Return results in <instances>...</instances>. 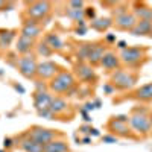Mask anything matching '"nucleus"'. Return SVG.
Wrapping results in <instances>:
<instances>
[{"label":"nucleus","instance_id":"obj_44","mask_svg":"<svg viewBox=\"0 0 152 152\" xmlns=\"http://www.w3.org/2000/svg\"><path fill=\"white\" fill-rule=\"evenodd\" d=\"M82 143H85V145H88V143H91V138H90V137H85L84 140H82Z\"/></svg>","mask_w":152,"mask_h":152},{"label":"nucleus","instance_id":"obj_46","mask_svg":"<svg viewBox=\"0 0 152 152\" xmlns=\"http://www.w3.org/2000/svg\"><path fill=\"white\" fill-rule=\"evenodd\" d=\"M149 37H151V38H152V32H151V35H149Z\"/></svg>","mask_w":152,"mask_h":152},{"label":"nucleus","instance_id":"obj_43","mask_svg":"<svg viewBox=\"0 0 152 152\" xmlns=\"http://www.w3.org/2000/svg\"><path fill=\"white\" fill-rule=\"evenodd\" d=\"M119 47L123 50V49H126V43L125 41H119Z\"/></svg>","mask_w":152,"mask_h":152},{"label":"nucleus","instance_id":"obj_36","mask_svg":"<svg viewBox=\"0 0 152 152\" xmlns=\"http://www.w3.org/2000/svg\"><path fill=\"white\" fill-rule=\"evenodd\" d=\"M75 32L78 34V35H85V32H87V26H84V28H78V26H76Z\"/></svg>","mask_w":152,"mask_h":152},{"label":"nucleus","instance_id":"obj_34","mask_svg":"<svg viewBox=\"0 0 152 152\" xmlns=\"http://www.w3.org/2000/svg\"><path fill=\"white\" fill-rule=\"evenodd\" d=\"M102 140H104V143H117V137H114V135H104Z\"/></svg>","mask_w":152,"mask_h":152},{"label":"nucleus","instance_id":"obj_14","mask_svg":"<svg viewBox=\"0 0 152 152\" xmlns=\"http://www.w3.org/2000/svg\"><path fill=\"white\" fill-rule=\"evenodd\" d=\"M107 52L108 50H107V46L104 43H94V47H93L91 53H90V58H88L87 62L91 67L93 66H100V61H102V58Z\"/></svg>","mask_w":152,"mask_h":152},{"label":"nucleus","instance_id":"obj_30","mask_svg":"<svg viewBox=\"0 0 152 152\" xmlns=\"http://www.w3.org/2000/svg\"><path fill=\"white\" fill-rule=\"evenodd\" d=\"M84 14H85V17L88 18V20H94L96 18V9L93 8V6H90V8H84Z\"/></svg>","mask_w":152,"mask_h":152},{"label":"nucleus","instance_id":"obj_12","mask_svg":"<svg viewBox=\"0 0 152 152\" xmlns=\"http://www.w3.org/2000/svg\"><path fill=\"white\" fill-rule=\"evenodd\" d=\"M107 128H108V131L116 134L117 137H131V128L128 126V123H123V122L114 119V117L110 119Z\"/></svg>","mask_w":152,"mask_h":152},{"label":"nucleus","instance_id":"obj_47","mask_svg":"<svg viewBox=\"0 0 152 152\" xmlns=\"http://www.w3.org/2000/svg\"><path fill=\"white\" fill-rule=\"evenodd\" d=\"M0 152H5V151H0Z\"/></svg>","mask_w":152,"mask_h":152},{"label":"nucleus","instance_id":"obj_31","mask_svg":"<svg viewBox=\"0 0 152 152\" xmlns=\"http://www.w3.org/2000/svg\"><path fill=\"white\" fill-rule=\"evenodd\" d=\"M38 113V116L40 117H44V119H49V120H52L53 119V114L50 110H41V111H37Z\"/></svg>","mask_w":152,"mask_h":152},{"label":"nucleus","instance_id":"obj_45","mask_svg":"<svg viewBox=\"0 0 152 152\" xmlns=\"http://www.w3.org/2000/svg\"><path fill=\"white\" fill-rule=\"evenodd\" d=\"M149 122H151V128H152V111L149 113Z\"/></svg>","mask_w":152,"mask_h":152},{"label":"nucleus","instance_id":"obj_42","mask_svg":"<svg viewBox=\"0 0 152 152\" xmlns=\"http://www.w3.org/2000/svg\"><path fill=\"white\" fill-rule=\"evenodd\" d=\"M90 134H93V135H96V137H97V135H100L99 129H96V128H91V132H90Z\"/></svg>","mask_w":152,"mask_h":152},{"label":"nucleus","instance_id":"obj_20","mask_svg":"<svg viewBox=\"0 0 152 152\" xmlns=\"http://www.w3.org/2000/svg\"><path fill=\"white\" fill-rule=\"evenodd\" d=\"M43 152H70V146H69V143L66 140L56 138V140L44 145V151Z\"/></svg>","mask_w":152,"mask_h":152},{"label":"nucleus","instance_id":"obj_40","mask_svg":"<svg viewBox=\"0 0 152 152\" xmlns=\"http://www.w3.org/2000/svg\"><path fill=\"white\" fill-rule=\"evenodd\" d=\"M107 41H110V43L116 41V37H114V35H107Z\"/></svg>","mask_w":152,"mask_h":152},{"label":"nucleus","instance_id":"obj_16","mask_svg":"<svg viewBox=\"0 0 152 152\" xmlns=\"http://www.w3.org/2000/svg\"><path fill=\"white\" fill-rule=\"evenodd\" d=\"M34 46H35V40L28 38V37H23V35H18V40H17V44H15V52L20 53L21 56L28 55L34 49Z\"/></svg>","mask_w":152,"mask_h":152},{"label":"nucleus","instance_id":"obj_5","mask_svg":"<svg viewBox=\"0 0 152 152\" xmlns=\"http://www.w3.org/2000/svg\"><path fill=\"white\" fill-rule=\"evenodd\" d=\"M17 69L23 78L34 79L37 76V69H38L37 56L32 53H28V55H23V56L17 58Z\"/></svg>","mask_w":152,"mask_h":152},{"label":"nucleus","instance_id":"obj_32","mask_svg":"<svg viewBox=\"0 0 152 152\" xmlns=\"http://www.w3.org/2000/svg\"><path fill=\"white\" fill-rule=\"evenodd\" d=\"M69 8H73V9H84V2H78V0H73V2H69L67 3Z\"/></svg>","mask_w":152,"mask_h":152},{"label":"nucleus","instance_id":"obj_19","mask_svg":"<svg viewBox=\"0 0 152 152\" xmlns=\"http://www.w3.org/2000/svg\"><path fill=\"white\" fill-rule=\"evenodd\" d=\"M151 32H152V21H146V20H138L131 31L134 37H145V35L149 37Z\"/></svg>","mask_w":152,"mask_h":152},{"label":"nucleus","instance_id":"obj_21","mask_svg":"<svg viewBox=\"0 0 152 152\" xmlns=\"http://www.w3.org/2000/svg\"><path fill=\"white\" fill-rule=\"evenodd\" d=\"M134 97L137 100H140V102H151L152 100V82L138 87L134 93Z\"/></svg>","mask_w":152,"mask_h":152},{"label":"nucleus","instance_id":"obj_8","mask_svg":"<svg viewBox=\"0 0 152 152\" xmlns=\"http://www.w3.org/2000/svg\"><path fill=\"white\" fill-rule=\"evenodd\" d=\"M59 72V66L53 61H41L38 62V69H37V76L40 78L41 81H46V79H53L55 76L58 75Z\"/></svg>","mask_w":152,"mask_h":152},{"label":"nucleus","instance_id":"obj_17","mask_svg":"<svg viewBox=\"0 0 152 152\" xmlns=\"http://www.w3.org/2000/svg\"><path fill=\"white\" fill-rule=\"evenodd\" d=\"M132 14L137 20H146L152 21V8H149L146 3H134Z\"/></svg>","mask_w":152,"mask_h":152},{"label":"nucleus","instance_id":"obj_23","mask_svg":"<svg viewBox=\"0 0 152 152\" xmlns=\"http://www.w3.org/2000/svg\"><path fill=\"white\" fill-rule=\"evenodd\" d=\"M113 26V18L111 17H102V18H94L90 21V28L97 32H105Z\"/></svg>","mask_w":152,"mask_h":152},{"label":"nucleus","instance_id":"obj_10","mask_svg":"<svg viewBox=\"0 0 152 152\" xmlns=\"http://www.w3.org/2000/svg\"><path fill=\"white\" fill-rule=\"evenodd\" d=\"M75 75L79 78L82 82H94L97 76L94 73V69L88 64V62H78L75 66Z\"/></svg>","mask_w":152,"mask_h":152},{"label":"nucleus","instance_id":"obj_27","mask_svg":"<svg viewBox=\"0 0 152 152\" xmlns=\"http://www.w3.org/2000/svg\"><path fill=\"white\" fill-rule=\"evenodd\" d=\"M66 15L70 18V20H73V21H81V20H84V17H85V14H84V9H73V8H69L67 6V9H66Z\"/></svg>","mask_w":152,"mask_h":152},{"label":"nucleus","instance_id":"obj_24","mask_svg":"<svg viewBox=\"0 0 152 152\" xmlns=\"http://www.w3.org/2000/svg\"><path fill=\"white\" fill-rule=\"evenodd\" d=\"M15 34L14 29H0V49H9L15 40Z\"/></svg>","mask_w":152,"mask_h":152},{"label":"nucleus","instance_id":"obj_2","mask_svg":"<svg viewBox=\"0 0 152 152\" xmlns=\"http://www.w3.org/2000/svg\"><path fill=\"white\" fill-rule=\"evenodd\" d=\"M137 82V75L126 72V70H116L110 76V84L116 88V90H129Z\"/></svg>","mask_w":152,"mask_h":152},{"label":"nucleus","instance_id":"obj_11","mask_svg":"<svg viewBox=\"0 0 152 152\" xmlns=\"http://www.w3.org/2000/svg\"><path fill=\"white\" fill-rule=\"evenodd\" d=\"M41 26H40V23L35 21V20H24L23 23V26H21V31H20V35L23 37H28V38H32V40H35V38H38L41 35Z\"/></svg>","mask_w":152,"mask_h":152},{"label":"nucleus","instance_id":"obj_13","mask_svg":"<svg viewBox=\"0 0 152 152\" xmlns=\"http://www.w3.org/2000/svg\"><path fill=\"white\" fill-rule=\"evenodd\" d=\"M52 94L47 91H35L34 93V107L37 108V111L41 110H49L50 102H52Z\"/></svg>","mask_w":152,"mask_h":152},{"label":"nucleus","instance_id":"obj_41","mask_svg":"<svg viewBox=\"0 0 152 152\" xmlns=\"http://www.w3.org/2000/svg\"><path fill=\"white\" fill-rule=\"evenodd\" d=\"M94 108V104H87L85 105V111H90V110H93Z\"/></svg>","mask_w":152,"mask_h":152},{"label":"nucleus","instance_id":"obj_9","mask_svg":"<svg viewBox=\"0 0 152 152\" xmlns=\"http://www.w3.org/2000/svg\"><path fill=\"white\" fill-rule=\"evenodd\" d=\"M138 20L135 18V15L132 12H126V14H122L119 17H114L113 18V26L119 29V31H132V28L135 26V23Z\"/></svg>","mask_w":152,"mask_h":152},{"label":"nucleus","instance_id":"obj_1","mask_svg":"<svg viewBox=\"0 0 152 152\" xmlns=\"http://www.w3.org/2000/svg\"><path fill=\"white\" fill-rule=\"evenodd\" d=\"M76 87V78L72 72L67 70H59L58 75L49 82V90L56 94H64Z\"/></svg>","mask_w":152,"mask_h":152},{"label":"nucleus","instance_id":"obj_7","mask_svg":"<svg viewBox=\"0 0 152 152\" xmlns=\"http://www.w3.org/2000/svg\"><path fill=\"white\" fill-rule=\"evenodd\" d=\"M28 137L44 146V145H47L50 142L56 140V137H59V132L55 131V129L43 128V126H34V128L28 132Z\"/></svg>","mask_w":152,"mask_h":152},{"label":"nucleus","instance_id":"obj_15","mask_svg":"<svg viewBox=\"0 0 152 152\" xmlns=\"http://www.w3.org/2000/svg\"><path fill=\"white\" fill-rule=\"evenodd\" d=\"M100 66H102L105 70H108V72H116V70H119V67H120V56L119 55H116L114 52H108L104 55V58H102V61H100Z\"/></svg>","mask_w":152,"mask_h":152},{"label":"nucleus","instance_id":"obj_39","mask_svg":"<svg viewBox=\"0 0 152 152\" xmlns=\"http://www.w3.org/2000/svg\"><path fill=\"white\" fill-rule=\"evenodd\" d=\"M12 145H14V143H12L11 138H5V142H3V146H5V148H11Z\"/></svg>","mask_w":152,"mask_h":152},{"label":"nucleus","instance_id":"obj_4","mask_svg":"<svg viewBox=\"0 0 152 152\" xmlns=\"http://www.w3.org/2000/svg\"><path fill=\"white\" fill-rule=\"evenodd\" d=\"M146 58V49L140 46L126 47L120 52V61L123 64H128L129 67H137Z\"/></svg>","mask_w":152,"mask_h":152},{"label":"nucleus","instance_id":"obj_29","mask_svg":"<svg viewBox=\"0 0 152 152\" xmlns=\"http://www.w3.org/2000/svg\"><path fill=\"white\" fill-rule=\"evenodd\" d=\"M126 12H128V5H119V6H114L113 15L114 17H119L122 14H126Z\"/></svg>","mask_w":152,"mask_h":152},{"label":"nucleus","instance_id":"obj_38","mask_svg":"<svg viewBox=\"0 0 152 152\" xmlns=\"http://www.w3.org/2000/svg\"><path fill=\"white\" fill-rule=\"evenodd\" d=\"M11 3H8V2H3V0H0V11H5L8 6H9Z\"/></svg>","mask_w":152,"mask_h":152},{"label":"nucleus","instance_id":"obj_22","mask_svg":"<svg viewBox=\"0 0 152 152\" xmlns=\"http://www.w3.org/2000/svg\"><path fill=\"white\" fill-rule=\"evenodd\" d=\"M44 43H46L50 49H52L53 52H59V50L64 49V43H62V40L59 38V35L55 34V32L47 34V35L44 37Z\"/></svg>","mask_w":152,"mask_h":152},{"label":"nucleus","instance_id":"obj_37","mask_svg":"<svg viewBox=\"0 0 152 152\" xmlns=\"http://www.w3.org/2000/svg\"><path fill=\"white\" fill-rule=\"evenodd\" d=\"M113 90H114V87H113L111 84H107V85H104V91H105L107 94H110V93H113Z\"/></svg>","mask_w":152,"mask_h":152},{"label":"nucleus","instance_id":"obj_35","mask_svg":"<svg viewBox=\"0 0 152 152\" xmlns=\"http://www.w3.org/2000/svg\"><path fill=\"white\" fill-rule=\"evenodd\" d=\"M79 131H81L82 134H90V132H91V126H88V125H82L81 128H79Z\"/></svg>","mask_w":152,"mask_h":152},{"label":"nucleus","instance_id":"obj_18","mask_svg":"<svg viewBox=\"0 0 152 152\" xmlns=\"http://www.w3.org/2000/svg\"><path fill=\"white\" fill-rule=\"evenodd\" d=\"M67 108H69V104H67V100L64 97H61V96H53L52 97V102H50L49 110L52 111L53 116H59V114L66 113Z\"/></svg>","mask_w":152,"mask_h":152},{"label":"nucleus","instance_id":"obj_26","mask_svg":"<svg viewBox=\"0 0 152 152\" xmlns=\"http://www.w3.org/2000/svg\"><path fill=\"white\" fill-rule=\"evenodd\" d=\"M20 148L24 151V152H43L44 151V146L37 143L35 140H32V138L26 137L23 138V140L20 142Z\"/></svg>","mask_w":152,"mask_h":152},{"label":"nucleus","instance_id":"obj_6","mask_svg":"<svg viewBox=\"0 0 152 152\" xmlns=\"http://www.w3.org/2000/svg\"><path fill=\"white\" fill-rule=\"evenodd\" d=\"M50 11H52V3L50 2H46V0H43V2H31L28 3V8H26V15L31 20L40 21V20L47 18Z\"/></svg>","mask_w":152,"mask_h":152},{"label":"nucleus","instance_id":"obj_25","mask_svg":"<svg viewBox=\"0 0 152 152\" xmlns=\"http://www.w3.org/2000/svg\"><path fill=\"white\" fill-rule=\"evenodd\" d=\"M93 47H94V43H82V44H79L78 50H76V58L79 59V62H87L88 61Z\"/></svg>","mask_w":152,"mask_h":152},{"label":"nucleus","instance_id":"obj_28","mask_svg":"<svg viewBox=\"0 0 152 152\" xmlns=\"http://www.w3.org/2000/svg\"><path fill=\"white\" fill-rule=\"evenodd\" d=\"M37 47V55L38 56H43V58H49V56H52V53H53V50L50 49L44 41L43 43H40L38 46H35Z\"/></svg>","mask_w":152,"mask_h":152},{"label":"nucleus","instance_id":"obj_33","mask_svg":"<svg viewBox=\"0 0 152 152\" xmlns=\"http://www.w3.org/2000/svg\"><path fill=\"white\" fill-rule=\"evenodd\" d=\"M47 87H49V85H46L41 79H40V81H35V88H37L35 91H46Z\"/></svg>","mask_w":152,"mask_h":152},{"label":"nucleus","instance_id":"obj_3","mask_svg":"<svg viewBox=\"0 0 152 152\" xmlns=\"http://www.w3.org/2000/svg\"><path fill=\"white\" fill-rule=\"evenodd\" d=\"M129 125L132 131L142 134V135H148L151 132V122H149V116L146 114V110H138L135 108L134 113L129 116Z\"/></svg>","mask_w":152,"mask_h":152}]
</instances>
